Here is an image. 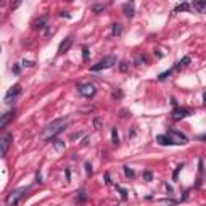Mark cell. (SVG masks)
Returning a JSON list of instances; mask_svg holds the SVG:
<instances>
[{
  "mask_svg": "<svg viewBox=\"0 0 206 206\" xmlns=\"http://www.w3.org/2000/svg\"><path fill=\"white\" fill-rule=\"evenodd\" d=\"M66 126H68V119H66V118L55 119V121H52L50 124H47L44 129H42L41 137L44 138V140H53V138L57 137L61 130L65 129Z\"/></svg>",
  "mask_w": 206,
  "mask_h": 206,
  "instance_id": "cell-1",
  "label": "cell"
},
{
  "mask_svg": "<svg viewBox=\"0 0 206 206\" xmlns=\"http://www.w3.org/2000/svg\"><path fill=\"white\" fill-rule=\"evenodd\" d=\"M26 192H29V187H20V188H15L11 190L8 195H7V198H5V203H7V206H16L18 203L24 198Z\"/></svg>",
  "mask_w": 206,
  "mask_h": 206,
  "instance_id": "cell-2",
  "label": "cell"
},
{
  "mask_svg": "<svg viewBox=\"0 0 206 206\" xmlns=\"http://www.w3.org/2000/svg\"><path fill=\"white\" fill-rule=\"evenodd\" d=\"M116 61H118V58L114 57V55H108V57H105L103 60H100L98 63H95L93 66H90V71L97 73V71H101V69L113 68V66L116 65Z\"/></svg>",
  "mask_w": 206,
  "mask_h": 206,
  "instance_id": "cell-3",
  "label": "cell"
},
{
  "mask_svg": "<svg viewBox=\"0 0 206 206\" xmlns=\"http://www.w3.org/2000/svg\"><path fill=\"white\" fill-rule=\"evenodd\" d=\"M166 135L172 142V145H185L187 142H188L187 135H184L182 132H179V130H176V129H169L166 132Z\"/></svg>",
  "mask_w": 206,
  "mask_h": 206,
  "instance_id": "cell-4",
  "label": "cell"
},
{
  "mask_svg": "<svg viewBox=\"0 0 206 206\" xmlns=\"http://www.w3.org/2000/svg\"><path fill=\"white\" fill-rule=\"evenodd\" d=\"M77 92H79V95H82V97L85 98H90L95 95V92H97V89H95V85L90 84V82H85V84H79L77 85Z\"/></svg>",
  "mask_w": 206,
  "mask_h": 206,
  "instance_id": "cell-5",
  "label": "cell"
},
{
  "mask_svg": "<svg viewBox=\"0 0 206 206\" xmlns=\"http://www.w3.org/2000/svg\"><path fill=\"white\" fill-rule=\"evenodd\" d=\"M192 114V109L188 108H180V106H177V108L172 109V113H171V116H172L174 121H180V119H184V118L190 116Z\"/></svg>",
  "mask_w": 206,
  "mask_h": 206,
  "instance_id": "cell-6",
  "label": "cell"
},
{
  "mask_svg": "<svg viewBox=\"0 0 206 206\" xmlns=\"http://www.w3.org/2000/svg\"><path fill=\"white\" fill-rule=\"evenodd\" d=\"M11 140H13V135L11 132H7L3 135V137L0 138V145H2V156H7V153H8V148L10 145H11Z\"/></svg>",
  "mask_w": 206,
  "mask_h": 206,
  "instance_id": "cell-7",
  "label": "cell"
},
{
  "mask_svg": "<svg viewBox=\"0 0 206 206\" xmlns=\"http://www.w3.org/2000/svg\"><path fill=\"white\" fill-rule=\"evenodd\" d=\"M21 93V85L20 84H15L8 89V92L5 93V103H10L13 98H16L18 95Z\"/></svg>",
  "mask_w": 206,
  "mask_h": 206,
  "instance_id": "cell-8",
  "label": "cell"
},
{
  "mask_svg": "<svg viewBox=\"0 0 206 206\" xmlns=\"http://www.w3.org/2000/svg\"><path fill=\"white\" fill-rule=\"evenodd\" d=\"M15 114H16V109L15 108L10 109V111H7V113H3V116L0 118V129H5V127L8 126V122L15 118Z\"/></svg>",
  "mask_w": 206,
  "mask_h": 206,
  "instance_id": "cell-9",
  "label": "cell"
},
{
  "mask_svg": "<svg viewBox=\"0 0 206 206\" xmlns=\"http://www.w3.org/2000/svg\"><path fill=\"white\" fill-rule=\"evenodd\" d=\"M203 176H205V166H203V159L200 158L198 159V179H197V184L195 187H201V182H203Z\"/></svg>",
  "mask_w": 206,
  "mask_h": 206,
  "instance_id": "cell-10",
  "label": "cell"
},
{
  "mask_svg": "<svg viewBox=\"0 0 206 206\" xmlns=\"http://www.w3.org/2000/svg\"><path fill=\"white\" fill-rule=\"evenodd\" d=\"M122 13H124L129 20H130V18H134V15H135V8H134L132 2H127V3L122 5Z\"/></svg>",
  "mask_w": 206,
  "mask_h": 206,
  "instance_id": "cell-11",
  "label": "cell"
},
{
  "mask_svg": "<svg viewBox=\"0 0 206 206\" xmlns=\"http://www.w3.org/2000/svg\"><path fill=\"white\" fill-rule=\"evenodd\" d=\"M71 45H73V37L69 36V37H66L65 41L60 44V47H58V52L60 53H65V52H68L69 49H71Z\"/></svg>",
  "mask_w": 206,
  "mask_h": 206,
  "instance_id": "cell-12",
  "label": "cell"
},
{
  "mask_svg": "<svg viewBox=\"0 0 206 206\" xmlns=\"http://www.w3.org/2000/svg\"><path fill=\"white\" fill-rule=\"evenodd\" d=\"M192 8L197 10L198 13L206 15V0H201V2H193V3H192Z\"/></svg>",
  "mask_w": 206,
  "mask_h": 206,
  "instance_id": "cell-13",
  "label": "cell"
},
{
  "mask_svg": "<svg viewBox=\"0 0 206 206\" xmlns=\"http://www.w3.org/2000/svg\"><path fill=\"white\" fill-rule=\"evenodd\" d=\"M190 61H192V60H190V57H184V58H182L180 61H177V63L174 65L172 71H179V69H180V68H184V66H187V65H188Z\"/></svg>",
  "mask_w": 206,
  "mask_h": 206,
  "instance_id": "cell-14",
  "label": "cell"
},
{
  "mask_svg": "<svg viewBox=\"0 0 206 206\" xmlns=\"http://www.w3.org/2000/svg\"><path fill=\"white\" fill-rule=\"evenodd\" d=\"M50 142H52L53 148L57 150V151H63V150L66 148L65 142H63V140H60V138H53V140H50Z\"/></svg>",
  "mask_w": 206,
  "mask_h": 206,
  "instance_id": "cell-15",
  "label": "cell"
},
{
  "mask_svg": "<svg viewBox=\"0 0 206 206\" xmlns=\"http://www.w3.org/2000/svg\"><path fill=\"white\" fill-rule=\"evenodd\" d=\"M47 21H49V18L47 16H41L39 20L34 23V28L36 29H44V28H47Z\"/></svg>",
  "mask_w": 206,
  "mask_h": 206,
  "instance_id": "cell-16",
  "label": "cell"
},
{
  "mask_svg": "<svg viewBox=\"0 0 206 206\" xmlns=\"http://www.w3.org/2000/svg\"><path fill=\"white\" fill-rule=\"evenodd\" d=\"M111 34H113L114 37H121L122 36V26L119 24V23H114V24L111 26Z\"/></svg>",
  "mask_w": 206,
  "mask_h": 206,
  "instance_id": "cell-17",
  "label": "cell"
},
{
  "mask_svg": "<svg viewBox=\"0 0 206 206\" xmlns=\"http://www.w3.org/2000/svg\"><path fill=\"white\" fill-rule=\"evenodd\" d=\"M156 142L159 143V145H163V147H166V145H168V147L172 145V142L169 140V137H168L166 134H164V135H158V137H156Z\"/></svg>",
  "mask_w": 206,
  "mask_h": 206,
  "instance_id": "cell-18",
  "label": "cell"
},
{
  "mask_svg": "<svg viewBox=\"0 0 206 206\" xmlns=\"http://www.w3.org/2000/svg\"><path fill=\"white\" fill-rule=\"evenodd\" d=\"M76 193H77L76 198H77V201H79V203H84L85 200H87V190H85L84 187H81V188L77 190Z\"/></svg>",
  "mask_w": 206,
  "mask_h": 206,
  "instance_id": "cell-19",
  "label": "cell"
},
{
  "mask_svg": "<svg viewBox=\"0 0 206 206\" xmlns=\"http://www.w3.org/2000/svg\"><path fill=\"white\" fill-rule=\"evenodd\" d=\"M190 10H192V5H190V3H185V2H184V3H179L177 7L174 8V13H179V11H190Z\"/></svg>",
  "mask_w": 206,
  "mask_h": 206,
  "instance_id": "cell-20",
  "label": "cell"
},
{
  "mask_svg": "<svg viewBox=\"0 0 206 206\" xmlns=\"http://www.w3.org/2000/svg\"><path fill=\"white\" fill-rule=\"evenodd\" d=\"M90 10H92L93 13L100 15V13L105 11V5H103V3H93V5H90Z\"/></svg>",
  "mask_w": 206,
  "mask_h": 206,
  "instance_id": "cell-21",
  "label": "cell"
},
{
  "mask_svg": "<svg viewBox=\"0 0 206 206\" xmlns=\"http://www.w3.org/2000/svg\"><path fill=\"white\" fill-rule=\"evenodd\" d=\"M147 63V57L145 55H135V58H134V65L135 66H140V65H145Z\"/></svg>",
  "mask_w": 206,
  "mask_h": 206,
  "instance_id": "cell-22",
  "label": "cell"
},
{
  "mask_svg": "<svg viewBox=\"0 0 206 206\" xmlns=\"http://www.w3.org/2000/svg\"><path fill=\"white\" fill-rule=\"evenodd\" d=\"M111 140H113L114 145H119V135H118V129L116 127L111 129Z\"/></svg>",
  "mask_w": 206,
  "mask_h": 206,
  "instance_id": "cell-23",
  "label": "cell"
},
{
  "mask_svg": "<svg viewBox=\"0 0 206 206\" xmlns=\"http://www.w3.org/2000/svg\"><path fill=\"white\" fill-rule=\"evenodd\" d=\"M122 169H124V176H126V177H127V179H132L134 176H135V172H134V169H130L129 166H124Z\"/></svg>",
  "mask_w": 206,
  "mask_h": 206,
  "instance_id": "cell-24",
  "label": "cell"
},
{
  "mask_svg": "<svg viewBox=\"0 0 206 206\" xmlns=\"http://www.w3.org/2000/svg\"><path fill=\"white\" fill-rule=\"evenodd\" d=\"M116 190L121 193V200H122V201H126V200H127V190L122 188L121 185H116Z\"/></svg>",
  "mask_w": 206,
  "mask_h": 206,
  "instance_id": "cell-25",
  "label": "cell"
},
{
  "mask_svg": "<svg viewBox=\"0 0 206 206\" xmlns=\"http://www.w3.org/2000/svg\"><path fill=\"white\" fill-rule=\"evenodd\" d=\"M171 74H172V69H168V71H164V73H161L159 76H158V81H166Z\"/></svg>",
  "mask_w": 206,
  "mask_h": 206,
  "instance_id": "cell-26",
  "label": "cell"
},
{
  "mask_svg": "<svg viewBox=\"0 0 206 206\" xmlns=\"http://www.w3.org/2000/svg\"><path fill=\"white\" fill-rule=\"evenodd\" d=\"M182 168H184V163H180V164L174 169V172H172V180H177V176H179V172L182 171Z\"/></svg>",
  "mask_w": 206,
  "mask_h": 206,
  "instance_id": "cell-27",
  "label": "cell"
},
{
  "mask_svg": "<svg viewBox=\"0 0 206 206\" xmlns=\"http://www.w3.org/2000/svg\"><path fill=\"white\" fill-rule=\"evenodd\" d=\"M84 168H85V172H87V176H92L93 169H92V164H90L89 161H85V163H84Z\"/></svg>",
  "mask_w": 206,
  "mask_h": 206,
  "instance_id": "cell-28",
  "label": "cell"
},
{
  "mask_svg": "<svg viewBox=\"0 0 206 206\" xmlns=\"http://www.w3.org/2000/svg\"><path fill=\"white\" fill-rule=\"evenodd\" d=\"M143 179H145V182H150L151 179H153V174H151V171H143Z\"/></svg>",
  "mask_w": 206,
  "mask_h": 206,
  "instance_id": "cell-29",
  "label": "cell"
},
{
  "mask_svg": "<svg viewBox=\"0 0 206 206\" xmlns=\"http://www.w3.org/2000/svg\"><path fill=\"white\" fill-rule=\"evenodd\" d=\"M127 69H129L127 63H126V61H121V63H119V71H121V73H127Z\"/></svg>",
  "mask_w": 206,
  "mask_h": 206,
  "instance_id": "cell-30",
  "label": "cell"
},
{
  "mask_svg": "<svg viewBox=\"0 0 206 206\" xmlns=\"http://www.w3.org/2000/svg\"><path fill=\"white\" fill-rule=\"evenodd\" d=\"M122 95H124V93L121 92V89H116V90L113 92V98H118V100H121Z\"/></svg>",
  "mask_w": 206,
  "mask_h": 206,
  "instance_id": "cell-31",
  "label": "cell"
},
{
  "mask_svg": "<svg viewBox=\"0 0 206 206\" xmlns=\"http://www.w3.org/2000/svg\"><path fill=\"white\" fill-rule=\"evenodd\" d=\"M82 60L84 61L89 60V49L87 47H82Z\"/></svg>",
  "mask_w": 206,
  "mask_h": 206,
  "instance_id": "cell-32",
  "label": "cell"
},
{
  "mask_svg": "<svg viewBox=\"0 0 206 206\" xmlns=\"http://www.w3.org/2000/svg\"><path fill=\"white\" fill-rule=\"evenodd\" d=\"M36 182L37 184H44V179H42V172H41V169L36 172Z\"/></svg>",
  "mask_w": 206,
  "mask_h": 206,
  "instance_id": "cell-33",
  "label": "cell"
},
{
  "mask_svg": "<svg viewBox=\"0 0 206 206\" xmlns=\"http://www.w3.org/2000/svg\"><path fill=\"white\" fill-rule=\"evenodd\" d=\"M11 71H13V74H16V76H18V74H20V73H21V66H20V65H18V63H16V65H13Z\"/></svg>",
  "mask_w": 206,
  "mask_h": 206,
  "instance_id": "cell-34",
  "label": "cell"
},
{
  "mask_svg": "<svg viewBox=\"0 0 206 206\" xmlns=\"http://www.w3.org/2000/svg\"><path fill=\"white\" fill-rule=\"evenodd\" d=\"M93 127H95V129H100L101 127V119L100 118H95V119H93Z\"/></svg>",
  "mask_w": 206,
  "mask_h": 206,
  "instance_id": "cell-35",
  "label": "cell"
},
{
  "mask_svg": "<svg viewBox=\"0 0 206 206\" xmlns=\"http://www.w3.org/2000/svg\"><path fill=\"white\" fill-rule=\"evenodd\" d=\"M105 184L106 185H111V177H109L108 172H105Z\"/></svg>",
  "mask_w": 206,
  "mask_h": 206,
  "instance_id": "cell-36",
  "label": "cell"
},
{
  "mask_svg": "<svg viewBox=\"0 0 206 206\" xmlns=\"http://www.w3.org/2000/svg\"><path fill=\"white\" fill-rule=\"evenodd\" d=\"M82 135V132H77V134H71V135H69V138H71V140H76V138H79Z\"/></svg>",
  "mask_w": 206,
  "mask_h": 206,
  "instance_id": "cell-37",
  "label": "cell"
},
{
  "mask_svg": "<svg viewBox=\"0 0 206 206\" xmlns=\"http://www.w3.org/2000/svg\"><path fill=\"white\" fill-rule=\"evenodd\" d=\"M23 66H34V61H29V60H23Z\"/></svg>",
  "mask_w": 206,
  "mask_h": 206,
  "instance_id": "cell-38",
  "label": "cell"
},
{
  "mask_svg": "<svg viewBox=\"0 0 206 206\" xmlns=\"http://www.w3.org/2000/svg\"><path fill=\"white\" fill-rule=\"evenodd\" d=\"M60 16H61V18H68V20H69V18H71V13H68V11H61V13H60Z\"/></svg>",
  "mask_w": 206,
  "mask_h": 206,
  "instance_id": "cell-39",
  "label": "cell"
},
{
  "mask_svg": "<svg viewBox=\"0 0 206 206\" xmlns=\"http://www.w3.org/2000/svg\"><path fill=\"white\" fill-rule=\"evenodd\" d=\"M65 174H66V180L69 182V180H71V171H69L68 168H66V169H65Z\"/></svg>",
  "mask_w": 206,
  "mask_h": 206,
  "instance_id": "cell-40",
  "label": "cell"
},
{
  "mask_svg": "<svg viewBox=\"0 0 206 206\" xmlns=\"http://www.w3.org/2000/svg\"><path fill=\"white\" fill-rule=\"evenodd\" d=\"M171 103H172V106H174V108H177V100H176V98H171Z\"/></svg>",
  "mask_w": 206,
  "mask_h": 206,
  "instance_id": "cell-41",
  "label": "cell"
},
{
  "mask_svg": "<svg viewBox=\"0 0 206 206\" xmlns=\"http://www.w3.org/2000/svg\"><path fill=\"white\" fill-rule=\"evenodd\" d=\"M166 190H168V192H169V193H172V187H171L169 184H166Z\"/></svg>",
  "mask_w": 206,
  "mask_h": 206,
  "instance_id": "cell-42",
  "label": "cell"
},
{
  "mask_svg": "<svg viewBox=\"0 0 206 206\" xmlns=\"http://www.w3.org/2000/svg\"><path fill=\"white\" fill-rule=\"evenodd\" d=\"M20 5H21V2H16V3H13V5H11V8L15 10V8H18V7H20Z\"/></svg>",
  "mask_w": 206,
  "mask_h": 206,
  "instance_id": "cell-43",
  "label": "cell"
},
{
  "mask_svg": "<svg viewBox=\"0 0 206 206\" xmlns=\"http://www.w3.org/2000/svg\"><path fill=\"white\" fill-rule=\"evenodd\" d=\"M135 134H137V132H135V129H132V130H130V134H129V137H130V138L135 137Z\"/></svg>",
  "mask_w": 206,
  "mask_h": 206,
  "instance_id": "cell-44",
  "label": "cell"
},
{
  "mask_svg": "<svg viewBox=\"0 0 206 206\" xmlns=\"http://www.w3.org/2000/svg\"><path fill=\"white\" fill-rule=\"evenodd\" d=\"M155 53H156V57H159V58H161V57H164V55H163V53L159 52V50H155Z\"/></svg>",
  "mask_w": 206,
  "mask_h": 206,
  "instance_id": "cell-45",
  "label": "cell"
},
{
  "mask_svg": "<svg viewBox=\"0 0 206 206\" xmlns=\"http://www.w3.org/2000/svg\"><path fill=\"white\" fill-rule=\"evenodd\" d=\"M198 138H200V140H205V142H206V134H205V135H198Z\"/></svg>",
  "mask_w": 206,
  "mask_h": 206,
  "instance_id": "cell-46",
  "label": "cell"
},
{
  "mask_svg": "<svg viewBox=\"0 0 206 206\" xmlns=\"http://www.w3.org/2000/svg\"><path fill=\"white\" fill-rule=\"evenodd\" d=\"M87 143H89V137H85V138H84V142H82V145H87Z\"/></svg>",
  "mask_w": 206,
  "mask_h": 206,
  "instance_id": "cell-47",
  "label": "cell"
},
{
  "mask_svg": "<svg viewBox=\"0 0 206 206\" xmlns=\"http://www.w3.org/2000/svg\"><path fill=\"white\" fill-rule=\"evenodd\" d=\"M203 101H205V105H206V92L203 93Z\"/></svg>",
  "mask_w": 206,
  "mask_h": 206,
  "instance_id": "cell-48",
  "label": "cell"
}]
</instances>
